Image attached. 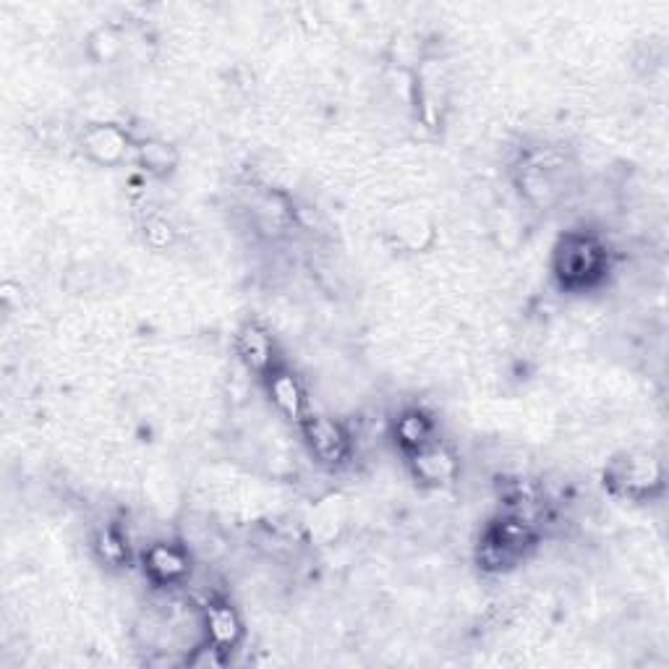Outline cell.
Returning a JSON list of instances; mask_svg holds the SVG:
<instances>
[{"label":"cell","mask_w":669,"mask_h":669,"mask_svg":"<svg viewBox=\"0 0 669 669\" xmlns=\"http://www.w3.org/2000/svg\"><path fill=\"white\" fill-rule=\"evenodd\" d=\"M306 437L312 442V450L320 460L338 463L346 456V434L335 427L330 419H314L306 424Z\"/></svg>","instance_id":"obj_1"},{"label":"cell","mask_w":669,"mask_h":669,"mask_svg":"<svg viewBox=\"0 0 669 669\" xmlns=\"http://www.w3.org/2000/svg\"><path fill=\"white\" fill-rule=\"evenodd\" d=\"M416 471L421 474V479H427V482L434 484H442L448 482V479H453V474H456V463H453V457L448 456L445 450H439V448H419V453H416Z\"/></svg>","instance_id":"obj_2"},{"label":"cell","mask_w":669,"mask_h":669,"mask_svg":"<svg viewBox=\"0 0 669 669\" xmlns=\"http://www.w3.org/2000/svg\"><path fill=\"white\" fill-rule=\"evenodd\" d=\"M239 348H241L243 358L249 361V366L254 369H265L269 366V353H272V346H269V338L259 330V327H243L241 338H239Z\"/></svg>","instance_id":"obj_3"},{"label":"cell","mask_w":669,"mask_h":669,"mask_svg":"<svg viewBox=\"0 0 669 669\" xmlns=\"http://www.w3.org/2000/svg\"><path fill=\"white\" fill-rule=\"evenodd\" d=\"M207 628H210V638L217 646H231L236 643L239 633H241V625L233 615V610L228 607H214L212 612L207 615Z\"/></svg>","instance_id":"obj_4"},{"label":"cell","mask_w":669,"mask_h":669,"mask_svg":"<svg viewBox=\"0 0 669 669\" xmlns=\"http://www.w3.org/2000/svg\"><path fill=\"white\" fill-rule=\"evenodd\" d=\"M272 398L277 402L280 411H285L288 416L298 419L301 416V405H303V395L295 384V379L291 375H277L272 379Z\"/></svg>","instance_id":"obj_5"},{"label":"cell","mask_w":669,"mask_h":669,"mask_svg":"<svg viewBox=\"0 0 669 669\" xmlns=\"http://www.w3.org/2000/svg\"><path fill=\"white\" fill-rule=\"evenodd\" d=\"M149 570L162 578V581H170V578H176V575H181L184 570H186V563H184V557L181 555H176L173 549H167V547H155L152 552H149Z\"/></svg>","instance_id":"obj_6"},{"label":"cell","mask_w":669,"mask_h":669,"mask_svg":"<svg viewBox=\"0 0 669 669\" xmlns=\"http://www.w3.org/2000/svg\"><path fill=\"white\" fill-rule=\"evenodd\" d=\"M398 434H401V439L405 445H413V448L419 450V448H424V442H427L429 427L421 416H405L401 421V427H398Z\"/></svg>","instance_id":"obj_7"}]
</instances>
